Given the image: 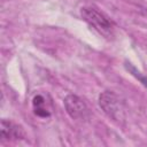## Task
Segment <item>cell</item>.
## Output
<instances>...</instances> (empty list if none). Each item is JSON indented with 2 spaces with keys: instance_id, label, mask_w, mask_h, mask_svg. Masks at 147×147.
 <instances>
[{
  "instance_id": "cell-3",
  "label": "cell",
  "mask_w": 147,
  "mask_h": 147,
  "mask_svg": "<svg viewBox=\"0 0 147 147\" xmlns=\"http://www.w3.org/2000/svg\"><path fill=\"white\" fill-rule=\"evenodd\" d=\"M68 115L74 119H85L90 115L86 103L75 94H68L63 100Z\"/></svg>"
},
{
  "instance_id": "cell-6",
  "label": "cell",
  "mask_w": 147,
  "mask_h": 147,
  "mask_svg": "<svg viewBox=\"0 0 147 147\" xmlns=\"http://www.w3.org/2000/svg\"><path fill=\"white\" fill-rule=\"evenodd\" d=\"M125 67H126V69H127V70H129V71H130V72H131V74H132L137 79H139V80H140V82H141V83L147 87V77H145V76H144L139 70H137V69H136L131 63H126V64H125Z\"/></svg>"
},
{
  "instance_id": "cell-4",
  "label": "cell",
  "mask_w": 147,
  "mask_h": 147,
  "mask_svg": "<svg viewBox=\"0 0 147 147\" xmlns=\"http://www.w3.org/2000/svg\"><path fill=\"white\" fill-rule=\"evenodd\" d=\"M25 137V133L22 129V126L7 121H1V139L2 140H17Z\"/></svg>"
},
{
  "instance_id": "cell-5",
  "label": "cell",
  "mask_w": 147,
  "mask_h": 147,
  "mask_svg": "<svg viewBox=\"0 0 147 147\" xmlns=\"http://www.w3.org/2000/svg\"><path fill=\"white\" fill-rule=\"evenodd\" d=\"M32 106H33L34 114L37 116H39V117H48L51 115V113L48 111V109L45 106V99H44L42 95H40V94L36 95L33 98Z\"/></svg>"
},
{
  "instance_id": "cell-2",
  "label": "cell",
  "mask_w": 147,
  "mask_h": 147,
  "mask_svg": "<svg viewBox=\"0 0 147 147\" xmlns=\"http://www.w3.org/2000/svg\"><path fill=\"white\" fill-rule=\"evenodd\" d=\"M99 106L103 113L114 122L121 124L125 119L124 103L113 91H105L99 96Z\"/></svg>"
},
{
  "instance_id": "cell-1",
  "label": "cell",
  "mask_w": 147,
  "mask_h": 147,
  "mask_svg": "<svg viewBox=\"0 0 147 147\" xmlns=\"http://www.w3.org/2000/svg\"><path fill=\"white\" fill-rule=\"evenodd\" d=\"M80 15L83 20L101 36L106 38H110L114 36L115 32L114 23L98 9L93 7H83L80 9Z\"/></svg>"
}]
</instances>
